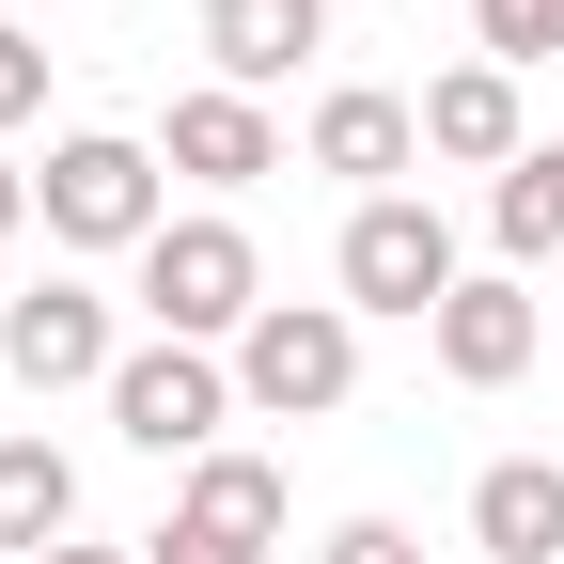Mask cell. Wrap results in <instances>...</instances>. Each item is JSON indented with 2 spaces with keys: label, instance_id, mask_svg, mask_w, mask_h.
Returning a JSON list of instances; mask_svg holds the SVG:
<instances>
[{
  "label": "cell",
  "instance_id": "1",
  "mask_svg": "<svg viewBox=\"0 0 564 564\" xmlns=\"http://www.w3.org/2000/svg\"><path fill=\"white\" fill-rule=\"evenodd\" d=\"M32 220L63 236V251H158V141H126V126H79V141H47V173H32Z\"/></svg>",
  "mask_w": 564,
  "mask_h": 564
},
{
  "label": "cell",
  "instance_id": "2",
  "mask_svg": "<svg viewBox=\"0 0 564 564\" xmlns=\"http://www.w3.org/2000/svg\"><path fill=\"white\" fill-rule=\"evenodd\" d=\"M141 314H158V345H236L267 314V251L220 204H188V220H158V251H141Z\"/></svg>",
  "mask_w": 564,
  "mask_h": 564
},
{
  "label": "cell",
  "instance_id": "3",
  "mask_svg": "<svg viewBox=\"0 0 564 564\" xmlns=\"http://www.w3.org/2000/svg\"><path fill=\"white\" fill-rule=\"evenodd\" d=\"M345 392H361V314L345 299H267L236 329V408L251 423H329Z\"/></svg>",
  "mask_w": 564,
  "mask_h": 564
},
{
  "label": "cell",
  "instance_id": "4",
  "mask_svg": "<svg viewBox=\"0 0 564 564\" xmlns=\"http://www.w3.org/2000/svg\"><path fill=\"white\" fill-rule=\"evenodd\" d=\"M329 282H345V314H408V329H440V299H455V220L423 188H392V204H345V251H329Z\"/></svg>",
  "mask_w": 564,
  "mask_h": 564
},
{
  "label": "cell",
  "instance_id": "5",
  "mask_svg": "<svg viewBox=\"0 0 564 564\" xmlns=\"http://www.w3.org/2000/svg\"><path fill=\"white\" fill-rule=\"evenodd\" d=\"M110 423H126L141 455L204 470V455H220V423H236V361H220V345H126V377H110Z\"/></svg>",
  "mask_w": 564,
  "mask_h": 564
},
{
  "label": "cell",
  "instance_id": "6",
  "mask_svg": "<svg viewBox=\"0 0 564 564\" xmlns=\"http://www.w3.org/2000/svg\"><path fill=\"white\" fill-rule=\"evenodd\" d=\"M0 361H17V392H110V377H126L110 299H95V282H32V299H0Z\"/></svg>",
  "mask_w": 564,
  "mask_h": 564
},
{
  "label": "cell",
  "instance_id": "7",
  "mask_svg": "<svg viewBox=\"0 0 564 564\" xmlns=\"http://www.w3.org/2000/svg\"><path fill=\"white\" fill-rule=\"evenodd\" d=\"M423 345H440V377H455V392H518V377H533V345H549V299H533L518 267H470L455 299H440V329H423Z\"/></svg>",
  "mask_w": 564,
  "mask_h": 564
},
{
  "label": "cell",
  "instance_id": "8",
  "mask_svg": "<svg viewBox=\"0 0 564 564\" xmlns=\"http://www.w3.org/2000/svg\"><path fill=\"white\" fill-rule=\"evenodd\" d=\"M158 173H188V188H267L282 173V126H267V95H236V79H204V95H173V126H158Z\"/></svg>",
  "mask_w": 564,
  "mask_h": 564
},
{
  "label": "cell",
  "instance_id": "9",
  "mask_svg": "<svg viewBox=\"0 0 564 564\" xmlns=\"http://www.w3.org/2000/svg\"><path fill=\"white\" fill-rule=\"evenodd\" d=\"M299 158H314L329 188H361V204H392V173H423V110H408V95H377V79H345V95H314V126H299Z\"/></svg>",
  "mask_w": 564,
  "mask_h": 564
},
{
  "label": "cell",
  "instance_id": "10",
  "mask_svg": "<svg viewBox=\"0 0 564 564\" xmlns=\"http://www.w3.org/2000/svg\"><path fill=\"white\" fill-rule=\"evenodd\" d=\"M423 158H455V173H486V188L533 158V110H518L502 63H455V79H423Z\"/></svg>",
  "mask_w": 564,
  "mask_h": 564
},
{
  "label": "cell",
  "instance_id": "11",
  "mask_svg": "<svg viewBox=\"0 0 564 564\" xmlns=\"http://www.w3.org/2000/svg\"><path fill=\"white\" fill-rule=\"evenodd\" d=\"M314 47H329V0H204V63H220L236 95H267V79H299Z\"/></svg>",
  "mask_w": 564,
  "mask_h": 564
},
{
  "label": "cell",
  "instance_id": "12",
  "mask_svg": "<svg viewBox=\"0 0 564 564\" xmlns=\"http://www.w3.org/2000/svg\"><path fill=\"white\" fill-rule=\"evenodd\" d=\"M63 533H79V455H63L47 423H0V549L47 564Z\"/></svg>",
  "mask_w": 564,
  "mask_h": 564
},
{
  "label": "cell",
  "instance_id": "13",
  "mask_svg": "<svg viewBox=\"0 0 564 564\" xmlns=\"http://www.w3.org/2000/svg\"><path fill=\"white\" fill-rule=\"evenodd\" d=\"M470 549L486 564H549L564 549V470L549 455H486L470 470Z\"/></svg>",
  "mask_w": 564,
  "mask_h": 564
},
{
  "label": "cell",
  "instance_id": "14",
  "mask_svg": "<svg viewBox=\"0 0 564 564\" xmlns=\"http://www.w3.org/2000/svg\"><path fill=\"white\" fill-rule=\"evenodd\" d=\"M173 518H188V533H236V549H282V470L220 440V455H204V470L173 486Z\"/></svg>",
  "mask_w": 564,
  "mask_h": 564
},
{
  "label": "cell",
  "instance_id": "15",
  "mask_svg": "<svg viewBox=\"0 0 564 564\" xmlns=\"http://www.w3.org/2000/svg\"><path fill=\"white\" fill-rule=\"evenodd\" d=\"M486 236H502V267H518V282L564 251V141H533V158H518L502 188H486Z\"/></svg>",
  "mask_w": 564,
  "mask_h": 564
},
{
  "label": "cell",
  "instance_id": "16",
  "mask_svg": "<svg viewBox=\"0 0 564 564\" xmlns=\"http://www.w3.org/2000/svg\"><path fill=\"white\" fill-rule=\"evenodd\" d=\"M470 63H502V79L564 63V0H470Z\"/></svg>",
  "mask_w": 564,
  "mask_h": 564
},
{
  "label": "cell",
  "instance_id": "17",
  "mask_svg": "<svg viewBox=\"0 0 564 564\" xmlns=\"http://www.w3.org/2000/svg\"><path fill=\"white\" fill-rule=\"evenodd\" d=\"M314 564H423V533H408V518H329Z\"/></svg>",
  "mask_w": 564,
  "mask_h": 564
},
{
  "label": "cell",
  "instance_id": "18",
  "mask_svg": "<svg viewBox=\"0 0 564 564\" xmlns=\"http://www.w3.org/2000/svg\"><path fill=\"white\" fill-rule=\"evenodd\" d=\"M32 110H47V47H32V32H0V126H32Z\"/></svg>",
  "mask_w": 564,
  "mask_h": 564
},
{
  "label": "cell",
  "instance_id": "19",
  "mask_svg": "<svg viewBox=\"0 0 564 564\" xmlns=\"http://www.w3.org/2000/svg\"><path fill=\"white\" fill-rule=\"evenodd\" d=\"M141 564H267V549H236V533H188V518H158V533H141Z\"/></svg>",
  "mask_w": 564,
  "mask_h": 564
},
{
  "label": "cell",
  "instance_id": "20",
  "mask_svg": "<svg viewBox=\"0 0 564 564\" xmlns=\"http://www.w3.org/2000/svg\"><path fill=\"white\" fill-rule=\"evenodd\" d=\"M17 220H32V173H17V158H0V236H17Z\"/></svg>",
  "mask_w": 564,
  "mask_h": 564
},
{
  "label": "cell",
  "instance_id": "21",
  "mask_svg": "<svg viewBox=\"0 0 564 564\" xmlns=\"http://www.w3.org/2000/svg\"><path fill=\"white\" fill-rule=\"evenodd\" d=\"M47 564H141V549H79V533H63V549H47Z\"/></svg>",
  "mask_w": 564,
  "mask_h": 564
}]
</instances>
